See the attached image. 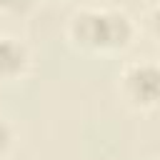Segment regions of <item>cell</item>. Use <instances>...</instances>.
Wrapping results in <instances>:
<instances>
[{
  "label": "cell",
  "mask_w": 160,
  "mask_h": 160,
  "mask_svg": "<svg viewBox=\"0 0 160 160\" xmlns=\"http://www.w3.org/2000/svg\"><path fill=\"white\" fill-rule=\"evenodd\" d=\"M68 38L85 52H118L135 38V25L125 10L80 8L68 20Z\"/></svg>",
  "instance_id": "6da1fadb"
},
{
  "label": "cell",
  "mask_w": 160,
  "mask_h": 160,
  "mask_svg": "<svg viewBox=\"0 0 160 160\" xmlns=\"http://www.w3.org/2000/svg\"><path fill=\"white\" fill-rule=\"evenodd\" d=\"M148 32L160 42V2L148 12Z\"/></svg>",
  "instance_id": "8992f818"
},
{
  "label": "cell",
  "mask_w": 160,
  "mask_h": 160,
  "mask_svg": "<svg viewBox=\"0 0 160 160\" xmlns=\"http://www.w3.org/2000/svg\"><path fill=\"white\" fill-rule=\"evenodd\" d=\"M38 0H0V15L5 18H22L35 8Z\"/></svg>",
  "instance_id": "277c9868"
},
{
  "label": "cell",
  "mask_w": 160,
  "mask_h": 160,
  "mask_svg": "<svg viewBox=\"0 0 160 160\" xmlns=\"http://www.w3.org/2000/svg\"><path fill=\"white\" fill-rule=\"evenodd\" d=\"M12 142H15V132H12L10 122H8V120L0 115V158H5V155L10 152Z\"/></svg>",
  "instance_id": "5b68a950"
},
{
  "label": "cell",
  "mask_w": 160,
  "mask_h": 160,
  "mask_svg": "<svg viewBox=\"0 0 160 160\" xmlns=\"http://www.w3.org/2000/svg\"><path fill=\"white\" fill-rule=\"evenodd\" d=\"M30 68V50L22 40L0 35V82L20 80Z\"/></svg>",
  "instance_id": "3957f363"
},
{
  "label": "cell",
  "mask_w": 160,
  "mask_h": 160,
  "mask_svg": "<svg viewBox=\"0 0 160 160\" xmlns=\"http://www.w3.org/2000/svg\"><path fill=\"white\" fill-rule=\"evenodd\" d=\"M120 95L135 110L160 108V65L148 60L128 65L120 75Z\"/></svg>",
  "instance_id": "7a4b0ae2"
}]
</instances>
